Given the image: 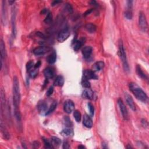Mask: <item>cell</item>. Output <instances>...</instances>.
I'll return each mask as SVG.
<instances>
[{
  "mask_svg": "<svg viewBox=\"0 0 149 149\" xmlns=\"http://www.w3.org/2000/svg\"><path fill=\"white\" fill-rule=\"evenodd\" d=\"M13 89H12V93H13V104L14 110H19V104L21 102V93H20L19 83L17 76L14 77L13 80Z\"/></svg>",
  "mask_w": 149,
  "mask_h": 149,
  "instance_id": "6da1fadb",
  "label": "cell"
},
{
  "mask_svg": "<svg viewBox=\"0 0 149 149\" xmlns=\"http://www.w3.org/2000/svg\"><path fill=\"white\" fill-rule=\"evenodd\" d=\"M129 87L137 99L142 102H146L148 100V97L146 93L142 90V88L135 83H130L129 85Z\"/></svg>",
  "mask_w": 149,
  "mask_h": 149,
  "instance_id": "7a4b0ae2",
  "label": "cell"
},
{
  "mask_svg": "<svg viewBox=\"0 0 149 149\" xmlns=\"http://www.w3.org/2000/svg\"><path fill=\"white\" fill-rule=\"evenodd\" d=\"M119 55L120 59L122 62L123 69L126 72H129V67L127 55H126L125 50L122 40H120L119 42Z\"/></svg>",
  "mask_w": 149,
  "mask_h": 149,
  "instance_id": "3957f363",
  "label": "cell"
},
{
  "mask_svg": "<svg viewBox=\"0 0 149 149\" xmlns=\"http://www.w3.org/2000/svg\"><path fill=\"white\" fill-rule=\"evenodd\" d=\"M139 24L141 30L143 32H146L147 30V22L146 20V17L145 14L143 12H139Z\"/></svg>",
  "mask_w": 149,
  "mask_h": 149,
  "instance_id": "277c9868",
  "label": "cell"
},
{
  "mask_svg": "<svg viewBox=\"0 0 149 149\" xmlns=\"http://www.w3.org/2000/svg\"><path fill=\"white\" fill-rule=\"evenodd\" d=\"M70 34V32L69 29L67 27V28H65L64 29H62L61 31L58 35V41L60 43H62L65 41L66 40Z\"/></svg>",
  "mask_w": 149,
  "mask_h": 149,
  "instance_id": "5b68a950",
  "label": "cell"
},
{
  "mask_svg": "<svg viewBox=\"0 0 149 149\" xmlns=\"http://www.w3.org/2000/svg\"><path fill=\"white\" fill-rule=\"evenodd\" d=\"M118 105H119L121 112V114H122L123 119H124L125 120H128V112L127 108V107H126L124 103H123V101L121 100V98H119V99L118 100Z\"/></svg>",
  "mask_w": 149,
  "mask_h": 149,
  "instance_id": "8992f818",
  "label": "cell"
},
{
  "mask_svg": "<svg viewBox=\"0 0 149 149\" xmlns=\"http://www.w3.org/2000/svg\"><path fill=\"white\" fill-rule=\"evenodd\" d=\"M37 110L41 114L46 115V113L48 111V105L47 103L44 100H40L39 102L37 105Z\"/></svg>",
  "mask_w": 149,
  "mask_h": 149,
  "instance_id": "52a82bcc",
  "label": "cell"
},
{
  "mask_svg": "<svg viewBox=\"0 0 149 149\" xmlns=\"http://www.w3.org/2000/svg\"><path fill=\"white\" fill-rule=\"evenodd\" d=\"M75 104L72 100H67L64 103V110L65 112L67 114H70L74 110Z\"/></svg>",
  "mask_w": 149,
  "mask_h": 149,
  "instance_id": "ba28073f",
  "label": "cell"
},
{
  "mask_svg": "<svg viewBox=\"0 0 149 149\" xmlns=\"http://www.w3.org/2000/svg\"><path fill=\"white\" fill-rule=\"evenodd\" d=\"M50 48L49 47L45 46H40L39 47H37L36 49H34L33 53L36 55H40L45 54V53L49 52L50 51Z\"/></svg>",
  "mask_w": 149,
  "mask_h": 149,
  "instance_id": "9c48e42d",
  "label": "cell"
},
{
  "mask_svg": "<svg viewBox=\"0 0 149 149\" xmlns=\"http://www.w3.org/2000/svg\"><path fill=\"white\" fill-rule=\"evenodd\" d=\"M83 77L84 79H98V76L96 75L95 72L92 70H86L83 72Z\"/></svg>",
  "mask_w": 149,
  "mask_h": 149,
  "instance_id": "30bf717a",
  "label": "cell"
},
{
  "mask_svg": "<svg viewBox=\"0 0 149 149\" xmlns=\"http://www.w3.org/2000/svg\"><path fill=\"white\" fill-rule=\"evenodd\" d=\"M12 36L14 37H15L16 36V10L15 8H14L12 10Z\"/></svg>",
  "mask_w": 149,
  "mask_h": 149,
  "instance_id": "8fae6325",
  "label": "cell"
},
{
  "mask_svg": "<svg viewBox=\"0 0 149 149\" xmlns=\"http://www.w3.org/2000/svg\"><path fill=\"white\" fill-rule=\"evenodd\" d=\"M125 98L126 102H127V103L129 105V107L133 111H135L136 105L135 104L134 101H133L132 97H131V96L130 94H129L128 93H125Z\"/></svg>",
  "mask_w": 149,
  "mask_h": 149,
  "instance_id": "7c38bea8",
  "label": "cell"
},
{
  "mask_svg": "<svg viewBox=\"0 0 149 149\" xmlns=\"http://www.w3.org/2000/svg\"><path fill=\"white\" fill-rule=\"evenodd\" d=\"M82 96V97L85 98V99L93 100V97H94V93L92 89H90V88H87V89L84 90Z\"/></svg>",
  "mask_w": 149,
  "mask_h": 149,
  "instance_id": "4fadbf2b",
  "label": "cell"
},
{
  "mask_svg": "<svg viewBox=\"0 0 149 149\" xmlns=\"http://www.w3.org/2000/svg\"><path fill=\"white\" fill-rule=\"evenodd\" d=\"M83 123L85 127L88 128H91L93 127V121L92 118H90L89 115L85 114L83 116Z\"/></svg>",
  "mask_w": 149,
  "mask_h": 149,
  "instance_id": "5bb4252c",
  "label": "cell"
},
{
  "mask_svg": "<svg viewBox=\"0 0 149 149\" xmlns=\"http://www.w3.org/2000/svg\"><path fill=\"white\" fill-rule=\"evenodd\" d=\"M0 52H1V60L2 62L7 57L5 45L4 41L2 39L1 40V41H0Z\"/></svg>",
  "mask_w": 149,
  "mask_h": 149,
  "instance_id": "9a60e30c",
  "label": "cell"
},
{
  "mask_svg": "<svg viewBox=\"0 0 149 149\" xmlns=\"http://www.w3.org/2000/svg\"><path fill=\"white\" fill-rule=\"evenodd\" d=\"M92 47L90 46H86L85 47L82 49V54L83 57L85 58V59H88L90 57L91 54L92 53Z\"/></svg>",
  "mask_w": 149,
  "mask_h": 149,
  "instance_id": "2e32d148",
  "label": "cell"
},
{
  "mask_svg": "<svg viewBox=\"0 0 149 149\" xmlns=\"http://www.w3.org/2000/svg\"><path fill=\"white\" fill-rule=\"evenodd\" d=\"M44 75L46 79H51L54 77V72L51 68L47 67L44 70Z\"/></svg>",
  "mask_w": 149,
  "mask_h": 149,
  "instance_id": "e0dca14e",
  "label": "cell"
},
{
  "mask_svg": "<svg viewBox=\"0 0 149 149\" xmlns=\"http://www.w3.org/2000/svg\"><path fill=\"white\" fill-rule=\"evenodd\" d=\"M104 67V62L103 61H98L96 62L94 65H93V71L94 72H99Z\"/></svg>",
  "mask_w": 149,
  "mask_h": 149,
  "instance_id": "ac0fdd59",
  "label": "cell"
},
{
  "mask_svg": "<svg viewBox=\"0 0 149 149\" xmlns=\"http://www.w3.org/2000/svg\"><path fill=\"white\" fill-rule=\"evenodd\" d=\"M136 72H137V74L141 78H142V79L146 80H147L148 79L147 75L143 72L142 68H141L140 65H138L137 67H136Z\"/></svg>",
  "mask_w": 149,
  "mask_h": 149,
  "instance_id": "d6986e66",
  "label": "cell"
},
{
  "mask_svg": "<svg viewBox=\"0 0 149 149\" xmlns=\"http://www.w3.org/2000/svg\"><path fill=\"white\" fill-rule=\"evenodd\" d=\"M85 29L90 33H94L96 31L97 27L92 23H89L85 25Z\"/></svg>",
  "mask_w": 149,
  "mask_h": 149,
  "instance_id": "ffe728a7",
  "label": "cell"
},
{
  "mask_svg": "<svg viewBox=\"0 0 149 149\" xmlns=\"http://www.w3.org/2000/svg\"><path fill=\"white\" fill-rule=\"evenodd\" d=\"M64 83V79L62 76H58L56 78V79L54 80V85L55 86L61 87L62 86Z\"/></svg>",
  "mask_w": 149,
  "mask_h": 149,
  "instance_id": "44dd1931",
  "label": "cell"
},
{
  "mask_svg": "<svg viewBox=\"0 0 149 149\" xmlns=\"http://www.w3.org/2000/svg\"><path fill=\"white\" fill-rule=\"evenodd\" d=\"M85 41L83 39H80L79 40H76L74 42V49L75 51H78L79 50L81 47L83 45V44H84Z\"/></svg>",
  "mask_w": 149,
  "mask_h": 149,
  "instance_id": "7402d4cb",
  "label": "cell"
},
{
  "mask_svg": "<svg viewBox=\"0 0 149 149\" xmlns=\"http://www.w3.org/2000/svg\"><path fill=\"white\" fill-rule=\"evenodd\" d=\"M61 134L64 136H71L74 135V131L70 128H67L62 130Z\"/></svg>",
  "mask_w": 149,
  "mask_h": 149,
  "instance_id": "603a6c76",
  "label": "cell"
},
{
  "mask_svg": "<svg viewBox=\"0 0 149 149\" xmlns=\"http://www.w3.org/2000/svg\"><path fill=\"white\" fill-rule=\"evenodd\" d=\"M56 59H57V55H56V53L54 52L51 53L50 55H49L47 58V62H49L50 64H54L55 61H56Z\"/></svg>",
  "mask_w": 149,
  "mask_h": 149,
  "instance_id": "cb8c5ba5",
  "label": "cell"
},
{
  "mask_svg": "<svg viewBox=\"0 0 149 149\" xmlns=\"http://www.w3.org/2000/svg\"><path fill=\"white\" fill-rule=\"evenodd\" d=\"M2 21L3 23L5 24V20H6V5H5V1H2Z\"/></svg>",
  "mask_w": 149,
  "mask_h": 149,
  "instance_id": "d4e9b609",
  "label": "cell"
},
{
  "mask_svg": "<svg viewBox=\"0 0 149 149\" xmlns=\"http://www.w3.org/2000/svg\"><path fill=\"white\" fill-rule=\"evenodd\" d=\"M51 141L54 147H59L61 143V140L59 138L57 137H52L51 138Z\"/></svg>",
  "mask_w": 149,
  "mask_h": 149,
  "instance_id": "484cf974",
  "label": "cell"
},
{
  "mask_svg": "<svg viewBox=\"0 0 149 149\" xmlns=\"http://www.w3.org/2000/svg\"><path fill=\"white\" fill-rule=\"evenodd\" d=\"M43 142H44L45 148H54L51 143V140H49L48 139L44 138H43Z\"/></svg>",
  "mask_w": 149,
  "mask_h": 149,
  "instance_id": "4316f807",
  "label": "cell"
},
{
  "mask_svg": "<svg viewBox=\"0 0 149 149\" xmlns=\"http://www.w3.org/2000/svg\"><path fill=\"white\" fill-rule=\"evenodd\" d=\"M74 116L75 120L77 122H80L81 121V114L78 110L74 111Z\"/></svg>",
  "mask_w": 149,
  "mask_h": 149,
  "instance_id": "83f0119b",
  "label": "cell"
},
{
  "mask_svg": "<svg viewBox=\"0 0 149 149\" xmlns=\"http://www.w3.org/2000/svg\"><path fill=\"white\" fill-rule=\"evenodd\" d=\"M57 103L56 102H53L52 103V104L50 105V107L49 108V110H48L47 112L46 113V115H49V114H51V112L54 111L55 108H56V107H57Z\"/></svg>",
  "mask_w": 149,
  "mask_h": 149,
  "instance_id": "f1b7e54d",
  "label": "cell"
},
{
  "mask_svg": "<svg viewBox=\"0 0 149 149\" xmlns=\"http://www.w3.org/2000/svg\"><path fill=\"white\" fill-rule=\"evenodd\" d=\"M125 16L127 19L130 20L132 18V9H127L125 12Z\"/></svg>",
  "mask_w": 149,
  "mask_h": 149,
  "instance_id": "f546056e",
  "label": "cell"
},
{
  "mask_svg": "<svg viewBox=\"0 0 149 149\" xmlns=\"http://www.w3.org/2000/svg\"><path fill=\"white\" fill-rule=\"evenodd\" d=\"M52 15L51 12H49L45 19H44V22L47 24H49L52 22Z\"/></svg>",
  "mask_w": 149,
  "mask_h": 149,
  "instance_id": "4dcf8cb0",
  "label": "cell"
},
{
  "mask_svg": "<svg viewBox=\"0 0 149 149\" xmlns=\"http://www.w3.org/2000/svg\"><path fill=\"white\" fill-rule=\"evenodd\" d=\"M64 122L65 123V125H66L67 127H68V128H70L72 125V122H71V121H70V118L68 117H65L64 118Z\"/></svg>",
  "mask_w": 149,
  "mask_h": 149,
  "instance_id": "1f68e13d",
  "label": "cell"
},
{
  "mask_svg": "<svg viewBox=\"0 0 149 149\" xmlns=\"http://www.w3.org/2000/svg\"><path fill=\"white\" fill-rule=\"evenodd\" d=\"M82 85L83 86V87L86 88V89L90 87V83L87 79H83L82 82Z\"/></svg>",
  "mask_w": 149,
  "mask_h": 149,
  "instance_id": "d6a6232c",
  "label": "cell"
},
{
  "mask_svg": "<svg viewBox=\"0 0 149 149\" xmlns=\"http://www.w3.org/2000/svg\"><path fill=\"white\" fill-rule=\"evenodd\" d=\"M88 107H89V109L90 111V116L91 117H93L94 115V106H93L90 103H88Z\"/></svg>",
  "mask_w": 149,
  "mask_h": 149,
  "instance_id": "836d02e7",
  "label": "cell"
},
{
  "mask_svg": "<svg viewBox=\"0 0 149 149\" xmlns=\"http://www.w3.org/2000/svg\"><path fill=\"white\" fill-rule=\"evenodd\" d=\"M37 74H38V70L36 69L32 70L30 72V76L32 78H36L37 76Z\"/></svg>",
  "mask_w": 149,
  "mask_h": 149,
  "instance_id": "e575fe53",
  "label": "cell"
},
{
  "mask_svg": "<svg viewBox=\"0 0 149 149\" xmlns=\"http://www.w3.org/2000/svg\"><path fill=\"white\" fill-rule=\"evenodd\" d=\"M33 65H34L33 61H30L27 62L26 64V67L27 70H30L33 68Z\"/></svg>",
  "mask_w": 149,
  "mask_h": 149,
  "instance_id": "d590c367",
  "label": "cell"
},
{
  "mask_svg": "<svg viewBox=\"0 0 149 149\" xmlns=\"http://www.w3.org/2000/svg\"><path fill=\"white\" fill-rule=\"evenodd\" d=\"M65 9L69 13H72L73 12V8L72 5L69 4H67L65 5Z\"/></svg>",
  "mask_w": 149,
  "mask_h": 149,
  "instance_id": "8d00e7d4",
  "label": "cell"
},
{
  "mask_svg": "<svg viewBox=\"0 0 149 149\" xmlns=\"http://www.w3.org/2000/svg\"><path fill=\"white\" fill-rule=\"evenodd\" d=\"M53 92H54V87H53V86H51L50 87L49 89H48L46 94L47 96H51Z\"/></svg>",
  "mask_w": 149,
  "mask_h": 149,
  "instance_id": "74e56055",
  "label": "cell"
},
{
  "mask_svg": "<svg viewBox=\"0 0 149 149\" xmlns=\"http://www.w3.org/2000/svg\"><path fill=\"white\" fill-rule=\"evenodd\" d=\"M70 147L69 144L67 142H64V145H63V148H69Z\"/></svg>",
  "mask_w": 149,
  "mask_h": 149,
  "instance_id": "f35d334b",
  "label": "cell"
},
{
  "mask_svg": "<svg viewBox=\"0 0 149 149\" xmlns=\"http://www.w3.org/2000/svg\"><path fill=\"white\" fill-rule=\"evenodd\" d=\"M37 36H38L39 37H40V38H42V39H45V36L43 33H42L40 32H37Z\"/></svg>",
  "mask_w": 149,
  "mask_h": 149,
  "instance_id": "ab89813d",
  "label": "cell"
},
{
  "mask_svg": "<svg viewBox=\"0 0 149 149\" xmlns=\"http://www.w3.org/2000/svg\"><path fill=\"white\" fill-rule=\"evenodd\" d=\"M93 9H90L89 10H87V11H86L84 13V16H87L88 15H89L90 13H92V12H93Z\"/></svg>",
  "mask_w": 149,
  "mask_h": 149,
  "instance_id": "60d3db41",
  "label": "cell"
},
{
  "mask_svg": "<svg viewBox=\"0 0 149 149\" xmlns=\"http://www.w3.org/2000/svg\"><path fill=\"white\" fill-rule=\"evenodd\" d=\"M142 125L144 127H147L148 126V122L147 121L145 120H142Z\"/></svg>",
  "mask_w": 149,
  "mask_h": 149,
  "instance_id": "b9f144b4",
  "label": "cell"
},
{
  "mask_svg": "<svg viewBox=\"0 0 149 149\" xmlns=\"http://www.w3.org/2000/svg\"><path fill=\"white\" fill-rule=\"evenodd\" d=\"M41 61H38L36 64H35V65H34V68H36V69H37V68H39L40 67V65H41Z\"/></svg>",
  "mask_w": 149,
  "mask_h": 149,
  "instance_id": "7bdbcfd3",
  "label": "cell"
},
{
  "mask_svg": "<svg viewBox=\"0 0 149 149\" xmlns=\"http://www.w3.org/2000/svg\"><path fill=\"white\" fill-rule=\"evenodd\" d=\"M61 1H53L52 2V6H54L55 5H57L58 4H59V3H61Z\"/></svg>",
  "mask_w": 149,
  "mask_h": 149,
  "instance_id": "ee69618b",
  "label": "cell"
},
{
  "mask_svg": "<svg viewBox=\"0 0 149 149\" xmlns=\"http://www.w3.org/2000/svg\"><path fill=\"white\" fill-rule=\"evenodd\" d=\"M41 13L42 14H47L49 13V12H48L47 9H43V11H41Z\"/></svg>",
  "mask_w": 149,
  "mask_h": 149,
  "instance_id": "f6af8a7d",
  "label": "cell"
},
{
  "mask_svg": "<svg viewBox=\"0 0 149 149\" xmlns=\"http://www.w3.org/2000/svg\"><path fill=\"white\" fill-rule=\"evenodd\" d=\"M102 147L104 148H107V145L105 142L102 143Z\"/></svg>",
  "mask_w": 149,
  "mask_h": 149,
  "instance_id": "bcb514c9",
  "label": "cell"
},
{
  "mask_svg": "<svg viewBox=\"0 0 149 149\" xmlns=\"http://www.w3.org/2000/svg\"><path fill=\"white\" fill-rule=\"evenodd\" d=\"M78 148H85V147L84 146H82V145H80V146H78Z\"/></svg>",
  "mask_w": 149,
  "mask_h": 149,
  "instance_id": "7dc6e473",
  "label": "cell"
},
{
  "mask_svg": "<svg viewBox=\"0 0 149 149\" xmlns=\"http://www.w3.org/2000/svg\"><path fill=\"white\" fill-rule=\"evenodd\" d=\"M8 2H9V3L11 5L12 3H14L15 1H8Z\"/></svg>",
  "mask_w": 149,
  "mask_h": 149,
  "instance_id": "c3c4849f",
  "label": "cell"
}]
</instances>
